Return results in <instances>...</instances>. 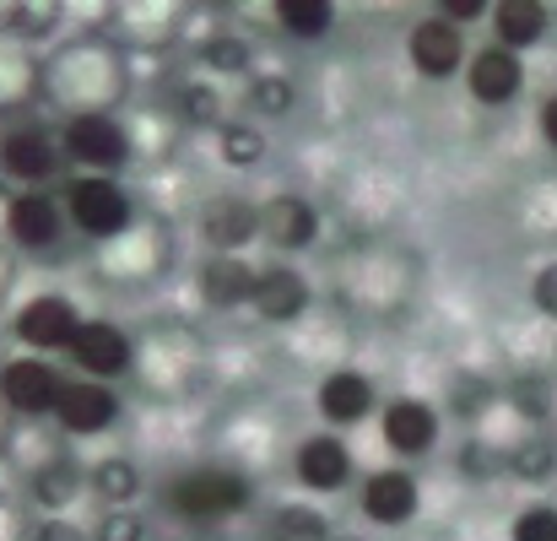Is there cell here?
Masks as SVG:
<instances>
[{
  "instance_id": "18",
  "label": "cell",
  "mask_w": 557,
  "mask_h": 541,
  "mask_svg": "<svg viewBox=\"0 0 557 541\" xmlns=\"http://www.w3.org/2000/svg\"><path fill=\"white\" fill-rule=\"evenodd\" d=\"M54 417H60L65 433H103V428H114V417H120V395H114L109 384L71 379L65 395H60V406H54Z\"/></svg>"
},
{
  "instance_id": "25",
  "label": "cell",
  "mask_w": 557,
  "mask_h": 541,
  "mask_svg": "<svg viewBox=\"0 0 557 541\" xmlns=\"http://www.w3.org/2000/svg\"><path fill=\"white\" fill-rule=\"evenodd\" d=\"M216 152L233 169H255L265 158V131H255V125H216Z\"/></svg>"
},
{
  "instance_id": "15",
  "label": "cell",
  "mask_w": 557,
  "mask_h": 541,
  "mask_svg": "<svg viewBox=\"0 0 557 541\" xmlns=\"http://www.w3.org/2000/svg\"><path fill=\"white\" fill-rule=\"evenodd\" d=\"M5 228L22 249H54L60 233H65V206L49 195V189H33V195H16L5 206Z\"/></svg>"
},
{
  "instance_id": "32",
  "label": "cell",
  "mask_w": 557,
  "mask_h": 541,
  "mask_svg": "<svg viewBox=\"0 0 557 541\" xmlns=\"http://www.w3.org/2000/svg\"><path fill=\"white\" fill-rule=\"evenodd\" d=\"M509 401H515L525 417H547V411H553V395H547V384H542V379H520Z\"/></svg>"
},
{
  "instance_id": "17",
  "label": "cell",
  "mask_w": 557,
  "mask_h": 541,
  "mask_svg": "<svg viewBox=\"0 0 557 541\" xmlns=\"http://www.w3.org/2000/svg\"><path fill=\"white\" fill-rule=\"evenodd\" d=\"M314 401H320V417H325L331 428H358L373 411L379 390H373V379L363 368H336V373L320 379V395H314Z\"/></svg>"
},
{
  "instance_id": "14",
  "label": "cell",
  "mask_w": 557,
  "mask_h": 541,
  "mask_svg": "<svg viewBox=\"0 0 557 541\" xmlns=\"http://www.w3.org/2000/svg\"><path fill=\"white\" fill-rule=\"evenodd\" d=\"M200 233H206L211 255H238L249 238H260V206L244 195H216L200 211Z\"/></svg>"
},
{
  "instance_id": "19",
  "label": "cell",
  "mask_w": 557,
  "mask_h": 541,
  "mask_svg": "<svg viewBox=\"0 0 557 541\" xmlns=\"http://www.w3.org/2000/svg\"><path fill=\"white\" fill-rule=\"evenodd\" d=\"M255 276L260 271L244 255H211L200 266V304H211V309H244L255 298Z\"/></svg>"
},
{
  "instance_id": "34",
  "label": "cell",
  "mask_w": 557,
  "mask_h": 541,
  "mask_svg": "<svg viewBox=\"0 0 557 541\" xmlns=\"http://www.w3.org/2000/svg\"><path fill=\"white\" fill-rule=\"evenodd\" d=\"M38 541H92V537L76 531L71 520H44V526H38Z\"/></svg>"
},
{
  "instance_id": "6",
  "label": "cell",
  "mask_w": 557,
  "mask_h": 541,
  "mask_svg": "<svg viewBox=\"0 0 557 541\" xmlns=\"http://www.w3.org/2000/svg\"><path fill=\"white\" fill-rule=\"evenodd\" d=\"M65 358L82 368V379H92V384H109V379H120V373L131 368L136 347H131V336H125L114 320H82V331L71 336Z\"/></svg>"
},
{
  "instance_id": "24",
  "label": "cell",
  "mask_w": 557,
  "mask_h": 541,
  "mask_svg": "<svg viewBox=\"0 0 557 541\" xmlns=\"http://www.w3.org/2000/svg\"><path fill=\"white\" fill-rule=\"evenodd\" d=\"M271 537L276 541H331V520L309 504H282L276 520H271Z\"/></svg>"
},
{
  "instance_id": "22",
  "label": "cell",
  "mask_w": 557,
  "mask_h": 541,
  "mask_svg": "<svg viewBox=\"0 0 557 541\" xmlns=\"http://www.w3.org/2000/svg\"><path fill=\"white\" fill-rule=\"evenodd\" d=\"M276 27L304 38V44H314V38H325L336 27V5L331 0H276Z\"/></svg>"
},
{
  "instance_id": "3",
  "label": "cell",
  "mask_w": 557,
  "mask_h": 541,
  "mask_svg": "<svg viewBox=\"0 0 557 541\" xmlns=\"http://www.w3.org/2000/svg\"><path fill=\"white\" fill-rule=\"evenodd\" d=\"M249 477L238 471H222V466H206V471H185L174 488H169V509L180 520H227L238 509H249Z\"/></svg>"
},
{
  "instance_id": "1",
  "label": "cell",
  "mask_w": 557,
  "mask_h": 541,
  "mask_svg": "<svg viewBox=\"0 0 557 541\" xmlns=\"http://www.w3.org/2000/svg\"><path fill=\"white\" fill-rule=\"evenodd\" d=\"M60 206H65V222L76 233H87V238H120L131 228V217H136L125 184L103 180V174H76V180L65 184V200Z\"/></svg>"
},
{
  "instance_id": "26",
  "label": "cell",
  "mask_w": 557,
  "mask_h": 541,
  "mask_svg": "<svg viewBox=\"0 0 557 541\" xmlns=\"http://www.w3.org/2000/svg\"><path fill=\"white\" fill-rule=\"evenodd\" d=\"M509 466H515V477H525V482H547L557 466V450L547 433H525L520 444H515V455H509Z\"/></svg>"
},
{
  "instance_id": "8",
  "label": "cell",
  "mask_w": 557,
  "mask_h": 541,
  "mask_svg": "<svg viewBox=\"0 0 557 541\" xmlns=\"http://www.w3.org/2000/svg\"><path fill=\"white\" fill-rule=\"evenodd\" d=\"M54 174H60V147H54L44 131L16 125V131L0 136V180L22 184V195H33V189H44Z\"/></svg>"
},
{
  "instance_id": "2",
  "label": "cell",
  "mask_w": 557,
  "mask_h": 541,
  "mask_svg": "<svg viewBox=\"0 0 557 541\" xmlns=\"http://www.w3.org/2000/svg\"><path fill=\"white\" fill-rule=\"evenodd\" d=\"M60 158L87 169V174L114 180V169L131 163V131L114 114H71L60 131Z\"/></svg>"
},
{
  "instance_id": "27",
  "label": "cell",
  "mask_w": 557,
  "mask_h": 541,
  "mask_svg": "<svg viewBox=\"0 0 557 541\" xmlns=\"http://www.w3.org/2000/svg\"><path fill=\"white\" fill-rule=\"evenodd\" d=\"M200 65L206 71H222V76H244L249 71V44L244 38H227V33L222 38H206L200 44Z\"/></svg>"
},
{
  "instance_id": "5",
  "label": "cell",
  "mask_w": 557,
  "mask_h": 541,
  "mask_svg": "<svg viewBox=\"0 0 557 541\" xmlns=\"http://www.w3.org/2000/svg\"><path fill=\"white\" fill-rule=\"evenodd\" d=\"M406 54H411V71H417V76H428V82H444V76L466 71V60H471L466 33H460L455 22H444L438 11H433V16H422V22L406 33Z\"/></svg>"
},
{
  "instance_id": "23",
  "label": "cell",
  "mask_w": 557,
  "mask_h": 541,
  "mask_svg": "<svg viewBox=\"0 0 557 541\" xmlns=\"http://www.w3.org/2000/svg\"><path fill=\"white\" fill-rule=\"evenodd\" d=\"M76 488H82V471L71 460H49V466L33 471V504L38 509H65L76 499Z\"/></svg>"
},
{
  "instance_id": "7",
  "label": "cell",
  "mask_w": 557,
  "mask_h": 541,
  "mask_svg": "<svg viewBox=\"0 0 557 541\" xmlns=\"http://www.w3.org/2000/svg\"><path fill=\"white\" fill-rule=\"evenodd\" d=\"M76 331H82V315H76V304L60 298V293H38V298H27L22 315H16V342L33 347V358L65 353Z\"/></svg>"
},
{
  "instance_id": "36",
  "label": "cell",
  "mask_w": 557,
  "mask_h": 541,
  "mask_svg": "<svg viewBox=\"0 0 557 541\" xmlns=\"http://www.w3.org/2000/svg\"><path fill=\"white\" fill-rule=\"evenodd\" d=\"M498 466V455H487V450H466V471H476V477H487Z\"/></svg>"
},
{
  "instance_id": "31",
  "label": "cell",
  "mask_w": 557,
  "mask_h": 541,
  "mask_svg": "<svg viewBox=\"0 0 557 541\" xmlns=\"http://www.w3.org/2000/svg\"><path fill=\"white\" fill-rule=\"evenodd\" d=\"M92 541H147V526L125 509H109L98 526H92Z\"/></svg>"
},
{
  "instance_id": "30",
  "label": "cell",
  "mask_w": 557,
  "mask_h": 541,
  "mask_svg": "<svg viewBox=\"0 0 557 541\" xmlns=\"http://www.w3.org/2000/svg\"><path fill=\"white\" fill-rule=\"evenodd\" d=\"M180 109H185V120H195V125H222L216 87H206V82H189L185 93H180Z\"/></svg>"
},
{
  "instance_id": "21",
  "label": "cell",
  "mask_w": 557,
  "mask_h": 541,
  "mask_svg": "<svg viewBox=\"0 0 557 541\" xmlns=\"http://www.w3.org/2000/svg\"><path fill=\"white\" fill-rule=\"evenodd\" d=\"M87 477H92V493H98L109 509H125V504H136V499H141V471H136V460H125V455L98 460Z\"/></svg>"
},
{
  "instance_id": "37",
  "label": "cell",
  "mask_w": 557,
  "mask_h": 541,
  "mask_svg": "<svg viewBox=\"0 0 557 541\" xmlns=\"http://www.w3.org/2000/svg\"><path fill=\"white\" fill-rule=\"evenodd\" d=\"M342 541H363V537H342Z\"/></svg>"
},
{
  "instance_id": "9",
  "label": "cell",
  "mask_w": 557,
  "mask_h": 541,
  "mask_svg": "<svg viewBox=\"0 0 557 541\" xmlns=\"http://www.w3.org/2000/svg\"><path fill=\"white\" fill-rule=\"evenodd\" d=\"M520 87H525V60H520L515 49H504V44H482V49L466 60V93H471L476 103L504 109V103L520 98Z\"/></svg>"
},
{
  "instance_id": "29",
  "label": "cell",
  "mask_w": 557,
  "mask_h": 541,
  "mask_svg": "<svg viewBox=\"0 0 557 541\" xmlns=\"http://www.w3.org/2000/svg\"><path fill=\"white\" fill-rule=\"evenodd\" d=\"M509 541H557V509L553 504H531V509H520Z\"/></svg>"
},
{
  "instance_id": "28",
  "label": "cell",
  "mask_w": 557,
  "mask_h": 541,
  "mask_svg": "<svg viewBox=\"0 0 557 541\" xmlns=\"http://www.w3.org/2000/svg\"><path fill=\"white\" fill-rule=\"evenodd\" d=\"M249 109L265 114V120L287 114L293 109V82L287 76H249Z\"/></svg>"
},
{
  "instance_id": "11",
  "label": "cell",
  "mask_w": 557,
  "mask_h": 541,
  "mask_svg": "<svg viewBox=\"0 0 557 541\" xmlns=\"http://www.w3.org/2000/svg\"><path fill=\"white\" fill-rule=\"evenodd\" d=\"M379 433H384V444H389L395 455L417 460V455H428V450L438 444V411H433L428 401H417V395H395V401L379 411Z\"/></svg>"
},
{
  "instance_id": "4",
  "label": "cell",
  "mask_w": 557,
  "mask_h": 541,
  "mask_svg": "<svg viewBox=\"0 0 557 541\" xmlns=\"http://www.w3.org/2000/svg\"><path fill=\"white\" fill-rule=\"evenodd\" d=\"M65 384H71V379L49 358H11L0 368V395H5V406L22 411V417H49V411L60 406Z\"/></svg>"
},
{
  "instance_id": "20",
  "label": "cell",
  "mask_w": 557,
  "mask_h": 541,
  "mask_svg": "<svg viewBox=\"0 0 557 541\" xmlns=\"http://www.w3.org/2000/svg\"><path fill=\"white\" fill-rule=\"evenodd\" d=\"M547 5L542 0H498L493 5V33H498V44L504 49H531V44H542L547 38Z\"/></svg>"
},
{
  "instance_id": "35",
  "label": "cell",
  "mask_w": 557,
  "mask_h": 541,
  "mask_svg": "<svg viewBox=\"0 0 557 541\" xmlns=\"http://www.w3.org/2000/svg\"><path fill=\"white\" fill-rule=\"evenodd\" d=\"M536 125H542V142H547V147H557V93L542 103V120H536Z\"/></svg>"
},
{
  "instance_id": "33",
  "label": "cell",
  "mask_w": 557,
  "mask_h": 541,
  "mask_svg": "<svg viewBox=\"0 0 557 541\" xmlns=\"http://www.w3.org/2000/svg\"><path fill=\"white\" fill-rule=\"evenodd\" d=\"M531 304H536L547 320H557V260L536 271V282H531Z\"/></svg>"
},
{
  "instance_id": "13",
  "label": "cell",
  "mask_w": 557,
  "mask_h": 541,
  "mask_svg": "<svg viewBox=\"0 0 557 541\" xmlns=\"http://www.w3.org/2000/svg\"><path fill=\"white\" fill-rule=\"evenodd\" d=\"M309 304H314V287H309L304 271H293V266H265V271L255 276L249 309H255L265 325H293Z\"/></svg>"
},
{
  "instance_id": "16",
  "label": "cell",
  "mask_w": 557,
  "mask_h": 541,
  "mask_svg": "<svg viewBox=\"0 0 557 541\" xmlns=\"http://www.w3.org/2000/svg\"><path fill=\"white\" fill-rule=\"evenodd\" d=\"M260 238L276 249H309L320 238V206L304 195H271L260 206Z\"/></svg>"
},
{
  "instance_id": "10",
  "label": "cell",
  "mask_w": 557,
  "mask_h": 541,
  "mask_svg": "<svg viewBox=\"0 0 557 541\" xmlns=\"http://www.w3.org/2000/svg\"><path fill=\"white\" fill-rule=\"evenodd\" d=\"M293 477L298 488L309 493H342L347 477H352V450L342 433H309L298 450H293Z\"/></svg>"
},
{
  "instance_id": "12",
  "label": "cell",
  "mask_w": 557,
  "mask_h": 541,
  "mask_svg": "<svg viewBox=\"0 0 557 541\" xmlns=\"http://www.w3.org/2000/svg\"><path fill=\"white\" fill-rule=\"evenodd\" d=\"M417 509H422V488H417L411 471L389 466V471H373L369 482H363V515H369L373 526L400 531V526L417 520Z\"/></svg>"
}]
</instances>
